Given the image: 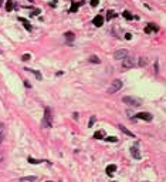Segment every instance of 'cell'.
<instances>
[{
  "instance_id": "12",
  "label": "cell",
  "mask_w": 166,
  "mask_h": 182,
  "mask_svg": "<svg viewBox=\"0 0 166 182\" xmlns=\"http://www.w3.org/2000/svg\"><path fill=\"white\" fill-rule=\"evenodd\" d=\"M131 154H132V157H135L136 159H141V154H139V149L136 148V147H132V148H131Z\"/></svg>"
},
{
  "instance_id": "8",
  "label": "cell",
  "mask_w": 166,
  "mask_h": 182,
  "mask_svg": "<svg viewBox=\"0 0 166 182\" xmlns=\"http://www.w3.org/2000/svg\"><path fill=\"white\" fill-rule=\"evenodd\" d=\"M92 23H94V26H97V27H101V26L104 24V19H102V16H101V14H98V16L94 17Z\"/></svg>"
},
{
  "instance_id": "15",
  "label": "cell",
  "mask_w": 166,
  "mask_h": 182,
  "mask_svg": "<svg viewBox=\"0 0 166 182\" xmlns=\"http://www.w3.org/2000/svg\"><path fill=\"white\" fill-rule=\"evenodd\" d=\"M36 179H37V178L33 175V177H23L20 181H21V182H34Z\"/></svg>"
},
{
  "instance_id": "10",
  "label": "cell",
  "mask_w": 166,
  "mask_h": 182,
  "mask_svg": "<svg viewBox=\"0 0 166 182\" xmlns=\"http://www.w3.org/2000/svg\"><path fill=\"white\" fill-rule=\"evenodd\" d=\"M94 138H95V139H104V138H105V131H104V130L97 131V133L94 134Z\"/></svg>"
},
{
  "instance_id": "30",
  "label": "cell",
  "mask_w": 166,
  "mask_h": 182,
  "mask_svg": "<svg viewBox=\"0 0 166 182\" xmlns=\"http://www.w3.org/2000/svg\"><path fill=\"white\" fill-rule=\"evenodd\" d=\"M24 85H26V87H27V88H30V87H31V85H30V83H29V81H27V80H26V81H24Z\"/></svg>"
},
{
  "instance_id": "27",
  "label": "cell",
  "mask_w": 166,
  "mask_h": 182,
  "mask_svg": "<svg viewBox=\"0 0 166 182\" xmlns=\"http://www.w3.org/2000/svg\"><path fill=\"white\" fill-rule=\"evenodd\" d=\"M94 122H95V117H92V118L89 120V122H88V127H92V125H94Z\"/></svg>"
},
{
  "instance_id": "18",
  "label": "cell",
  "mask_w": 166,
  "mask_h": 182,
  "mask_svg": "<svg viewBox=\"0 0 166 182\" xmlns=\"http://www.w3.org/2000/svg\"><path fill=\"white\" fill-rule=\"evenodd\" d=\"M89 61H91V63H95V64H100L101 63V60L97 56H91V57H89Z\"/></svg>"
},
{
  "instance_id": "32",
  "label": "cell",
  "mask_w": 166,
  "mask_h": 182,
  "mask_svg": "<svg viewBox=\"0 0 166 182\" xmlns=\"http://www.w3.org/2000/svg\"><path fill=\"white\" fill-rule=\"evenodd\" d=\"M47 182H51V181H47Z\"/></svg>"
},
{
  "instance_id": "7",
  "label": "cell",
  "mask_w": 166,
  "mask_h": 182,
  "mask_svg": "<svg viewBox=\"0 0 166 182\" xmlns=\"http://www.w3.org/2000/svg\"><path fill=\"white\" fill-rule=\"evenodd\" d=\"M136 118H139V120H143V121H152V114H149V113H138L136 114Z\"/></svg>"
},
{
  "instance_id": "1",
  "label": "cell",
  "mask_w": 166,
  "mask_h": 182,
  "mask_svg": "<svg viewBox=\"0 0 166 182\" xmlns=\"http://www.w3.org/2000/svg\"><path fill=\"white\" fill-rule=\"evenodd\" d=\"M43 127H44V128H51V127H53V113H51V108H50V107H47V108L44 110Z\"/></svg>"
},
{
  "instance_id": "31",
  "label": "cell",
  "mask_w": 166,
  "mask_h": 182,
  "mask_svg": "<svg viewBox=\"0 0 166 182\" xmlns=\"http://www.w3.org/2000/svg\"><path fill=\"white\" fill-rule=\"evenodd\" d=\"M1 3H3V1H1V0H0V4H1Z\"/></svg>"
},
{
  "instance_id": "22",
  "label": "cell",
  "mask_w": 166,
  "mask_h": 182,
  "mask_svg": "<svg viewBox=\"0 0 166 182\" xmlns=\"http://www.w3.org/2000/svg\"><path fill=\"white\" fill-rule=\"evenodd\" d=\"M66 38L68 40V41H72V40H74V33H72V32H68V33H66Z\"/></svg>"
},
{
  "instance_id": "23",
  "label": "cell",
  "mask_w": 166,
  "mask_h": 182,
  "mask_svg": "<svg viewBox=\"0 0 166 182\" xmlns=\"http://www.w3.org/2000/svg\"><path fill=\"white\" fill-rule=\"evenodd\" d=\"M107 142H116L118 141V138L116 137H107V138H104Z\"/></svg>"
},
{
  "instance_id": "20",
  "label": "cell",
  "mask_w": 166,
  "mask_h": 182,
  "mask_svg": "<svg viewBox=\"0 0 166 182\" xmlns=\"http://www.w3.org/2000/svg\"><path fill=\"white\" fill-rule=\"evenodd\" d=\"M77 10H78V3H77V1H72V6H71L70 12H71V13H74V12H77Z\"/></svg>"
},
{
  "instance_id": "26",
  "label": "cell",
  "mask_w": 166,
  "mask_h": 182,
  "mask_svg": "<svg viewBox=\"0 0 166 182\" xmlns=\"http://www.w3.org/2000/svg\"><path fill=\"white\" fill-rule=\"evenodd\" d=\"M21 60H23V61H27V60H30V54H23V56H21Z\"/></svg>"
},
{
  "instance_id": "4",
  "label": "cell",
  "mask_w": 166,
  "mask_h": 182,
  "mask_svg": "<svg viewBox=\"0 0 166 182\" xmlns=\"http://www.w3.org/2000/svg\"><path fill=\"white\" fill-rule=\"evenodd\" d=\"M121 88H122V81H121V80H114L112 84H111V87H109V90H108V93L114 94L116 91H119Z\"/></svg>"
},
{
  "instance_id": "6",
  "label": "cell",
  "mask_w": 166,
  "mask_h": 182,
  "mask_svg": "<svg viewBox=\"0 0 166 182\" xmlns=\"http://www.w3.org/2000/svg\"><path fill=\"white\" fill-rule=\"evenodd\" d=\"M158 30H159V27L156 26V24H153V23H149L146 27H145V33L149 34V33H158Z\"/></svg>"
},
{
  "instance_id": "11",
  "label": "cell",
  "mask_w": 166,
  "mask_h": 182,
  "mask_svg": "<svg viewBox=\"0 0 166 182\" xmlns=\"http://www.w3.org/2000/svg\"><path fill=\"white\" fill-rule=\"evenodd\" d=\"M148 63H149V60H148L146 57H139L138 66H139V67H145V66H148Z\"/></svg>"
},
{
  "instance_id": "25",
  "label": "cell",
  "mask_w": 166,
  "mask_h": 182,
  "mask_svg": "<svg viewBox=\"0 0 166 182\" xmlns=\"http://www.w3.org/2000/svg\"><path fill=\"white\" fill-rule=\"evenodd\" d=\"M114 16H115V14H114V12H112V10H109V12H108V14H107V20H111Z\"/></svg>"
},
{
  "instance_id": "24",
  "label": "cell",
  "mask_w": 166,
  "mask_h": 182,
  "mask_svg": "<svg viewBox=\"0 0 166 182\" xmlns=\"http://www.w3.org/2000/svg\"><path fill=\"white\" fill-rule=\"evenodd\" d=\"M3 138H4V127L0 124V142L3 141Z\"/></svg>"
},
{
  "instance_id": "28",
  "label": "cell",
  "mask_w": 166,
  "mask_h": 182,
  "mask_svg": "<svg viewBox=\"0 0 166 182\" xmlns=\"http://www.w3.org/2000/svg\"><path fill=\"white\" fill-rule=\"evenodd\" d=\"M125 38H126V40H131V38H132V34H131V33H126V34H125Z\"/></svg>"
},
{
  "instance_id": "17",
  "label": "cell",
  "mask_w": 166,
  "mask_h": 182,
  "mask_svg": "<svg viewBox=\"0 0 166 182\" xmlns=\"http://www.w3.org/2000/svg\"><path fill=\"white\" fill-rule=\"evenodd\" d=\"M122 16L125 17L126 20H132L133 19V14H131V12H128V10H125V12L122 13Z\"/></svg>"
},
{
  "instance_id": "16",
  "label": "cell",
  "mask_w": 166,
  "mask_h": 182,
  "mask_svg": "<svg viewBox=\"0 0 166 182\" xmlns=\"http://www.w3.org/2000/svg\"><path fill=\"white\" fill-rule=\"evenodd\" d=\"M13 7H14V3H13L12 0H7V3H6V10H7V12H12Z\"/></svg>"
},
{
  "instance_id": "21",
  "label": "cell",
  "mask_w": 166,
  "mask_h": 182,
  "mask_svg": "<svg viewBox=\"0 0 166 182\" xmlns=\"http://www.w3.org/2000/svg\"><path fill=\"white\" fill-rule=\"evenodd\" d=\"M30 164H41L43 161L41 159H34V158H31V157H29V159H27Z\"/></svg>"
},
{
  "instance_id": "19",
  "label": "cell",
  "mask_w": 166,
  "mask_h": 182,
  "mask_svg": "<svg viewBox=\"0 0 166 182\" xmlns=\"http://www.w3.org/2000/svg\"><path fill=\"white\" fill-rule=\"evenodd\" d=\"M24 70H27V71H31V73H33V74L37 77V78H38V80H41V74H40L37 70H30V68H24Z\"/></svg>"
},
{
  "instance_id": "3",
  "label": "cell",
  "mask_w": 166,
  "mask_h": 182,
  "mask_svg": "<svg viewBox=\"0 0 166 182\" xmlns=\"http://www.w3.org/2000/svg\"><path fill=\"white\" fill-rule=\"evenodd\" d=\"M124 60V68H133V67L136 66V61H135V57H125V58H122Z\"/></svg>"
},
{
  "instance_id": "14",
  "label": "cell",
  "mask_w": 166,
  "mask_h": 182,
  "mask_svg": "<svg viewBox=\"0 0 166 182\" xmlns=\"http://www.w3.org/2000/svg\"><path fill=\"white\" fill-rule=\"evenodd\" d=\"M118 127H119V130H121V131H122L124 134H126V135H129V137H132V138L135 137V134H133V133H131V131H129L128 128H125L124 125H118Z\"/></svg>"
},
{
  "instance_id": "29",
  "label": "cell",
  "mask_w": 166,
  "mask_h": 182,
  "mask_svg": "<svg viewBox=\"0 0 166 182\" xmlns=\"http://www.w3.org/2000/svg\"><path fill=\"white\" fill-rule=\"evenodd\" d=\"M97 4H98V0H91V6H94V7H95Z\"/></svg>"
},
{
  "instance_id": "9",
  "label": "cell",
  "mask_w": 166,
  "mask_h": 182,
  "mask_svg": "<svg viewBox=\"0 0 166 182\" xmlns=\"http://www.w3.org/2000/svg\"><path fill=\"white\" fill-rule=\"evenodd\" d=\"M105 171H107V174H108V175L111 177V175H114V174H115V171H116V165H114V164H112V165H108V166H107V169H105Z\"/></svg>"
},
{
  "instance_id": "5",
  "label": "cell",
  "mask_w": 166,
  "mask_h": 182,
  "mask_svg": "<svg viewBox=\"0 0 166 182\" xmlns=\"http://www.w3.org/2000/svg\"><path fill=\"white\" fill-rule=\"evenodd\" d=\"M128 56V51L126 50H118V51H115V54H114V58L115 60H122V58H125Z\"/></svg>"
},
{
  "instance_id": "2",
  "label": "cell",
  "mask_w": 166,
  "mask_h": 182,
  "mask_svg": "<svg viewBox=\"0 0 166 182\" xmlns=\"http://www.w3.org/2000/svg\"><path fill=\"white\" fill-rule=\"evenodd\" d=\"M124 104H128V105H132V107H139L142 105V100L139 97H131V95H126L122 98Z\"/></svg>"
},
{
  "instance_id": "13",
  "label": "cell",
  "mask_w": 166,
  "mask_h": 182,
  "mask_svg": "<svg viewBox=\"0 0 166 182\" xmlns=\"http://www.w3.org/2000/svg\"><path fill=\"white\" fill-rule=\"evenodd\" d=\"M18 20H20V21H21V23L24 24V27H26V29H27L29 32L31 30V26H30V23H29V20H26L24 17H18Z\"/></svg>"
}]
</instances>
